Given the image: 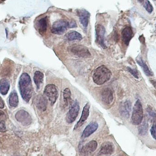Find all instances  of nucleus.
<instances>
[{"mask_svg": "<svg viewBox=\"0 0 156 156\" xmlns=\"http://www.w3.org/2000/svg\"><path fill=\"white\" fill-rule=\"evenodd\" d=\"M10 88V83L5 78L0 80V93L2 95H5L8 93Z\"/></svg>", "mask_w": 156, "mask_h": 156, "instance_id": "obj_20", "label": "nucleus"}, {"mask_svg": "<svg viewBox=\"0 0 156 156\" xmlns=\"http://www.w3.org/2000/svg\"><path fill=\"white\" fill-rule=\"evenodd\" d=\"M44 75L43 73L39 71H37L35 72L34 75V80L38 89L40 88L41 84L44 81Z\"/></svg>", "mask_w": 156, "mask_h": 156, "instance_id": "obj_22", "label": "nucleus"}, {"mask_svg": "<svg viewBox=\"0 0 156 156\" xmlns=\"http://www.w3.org/2000/svg\"><path fill=\"white\" fill-rule=\"evenodd\" d=\"M77 24L75 21L70 22L65 20H59L56 21L52 25L51 32L55 34L62 35L68 28H75Z\"/></svg>", "mask_w": 156, "mask_h": 156, "instance_id": "obj_3", "label": "nucleus"}, {"mask_svg": "<svg viewBox=\"0 0 156 156\" xmlns=\"http://www.w3.org/2000/svg\"><path fill=\"white\" fill-rule=\"evenodd\" d=\"M6 119V115L2 111L0 110V120L1 121H4Z\"/></svg>", "mask_w": 156, "mask_h": 156, "instance_id": "obj_32", "label": "nucleus"}, {"mask_svg": "<svg viewBox=\"0 0 156 156\" xmlns=\"http://www.w3.org/2000/svg\"><path fill=\"white\" fill-rule=\"evenodd\" d=\"M16 120L23 126H28L32 122V117L27 112L24 110L18 111L15 115Z\"/></svg>", "mask_w": 156, "mask_h": 156, "instance_id": "obj_9", "label": "nucleus"}, {"mask_svg": "<svg viewBox=\"0 0 156 156\" xmlns=\"http://www.w3.org/2000/svg\"><path fill=\"white\" fill-rule=\"evenodd\" d=\"M48 102L45 96L42 95L37 96L36 99V105L41 111L44 112L47 107Z\"/></svg>", "mask_w": 156, "mask_h": 156, "instance_id": "obj_18", "label": "nucleus"}, {"mask_svg": "<svg viewBox=\"0 0 156 156\" xmlns=\"http://www.w3.org/2000/svg\"><path fill=\"white\" fill-rule=\"evenodd\" d=\"M154 1H156V0H154Z\"/></svg>", "mask_w": 156, "mask_h": 156, "instance_id": "obj_35", "label": "nucleus"}, {"mask_svg": "<svg viewBox=\"0 0 156 156\" xmlns=\"http://www.w3.org/2000/svg\"><path fill=\"white\" fill-rule=\"evenodd\" d=\"M136 62H137V64L143 69L144 72L146 76H153V73L151 72V70L149 69L148 66L144 62L142 58H140L136 59Z\"/></svg>", "mask_w": 156, "mask_h": 156, "instance_id": "obj_23", "label": "nucleus"}, {"mask_svg": "<svg viewBox=\"0 0 156 156\" xmlns=\"http://www.w3.org/2000/svg\"><path fill=\"white\" fill-rule=\"evenodd\" d=\"M70 51L75 55L80 58H88L91 54L87 48L81 45H74L70 47Z\"/></svg>", "mask_w": 156, "mask_h": 156, "instance_id": "obj_7", "label": "nucleus"}, {"mask_svg": "<svg viewBox=\"0 0 156 156\" xmlns=\"http://www.w3.org/2000/svg\"><path fill=\"white\" fill-rule=\"evenodd\" d=\"M144 118V110L143 105L140 100H137L133 108L132 115V122L134 125H140Z\"/></svg>", "mask_w": 156, "mask_h": 156, "instance_id": "obj_4", "label": "nucleus"}, {"mask_svg": "<svg viewBox=\"0 0 156 156\" xmlns=\"http://www.w3.org/2000/svg\"><path fill=\"white\" fill-rule=\"evenodd\" d=\"M151 135L156 141V122L154 123L150 129Z\"/></svg>", "mask_w": 156, "mask_h": 156, "instance_id": "obj_28", "label": "nucleus"}, {"mask_svg": "<svg viewBox=\"0 0 156 156\" xmlns=\"http://www.w3.org/2000/svg\"><path fill=\"white\" fill-rule=\"evenodd\" d=\"M132 104L129 101L123 102L120 105V112L121 114L125 118H128L130 116Z\"/></svg>", "mask_w": 156, "mask_h": 156, "instance_id": "obj_17", "label": "nucleus"}, {"mask_svg": "<svg viewBox=\"0 0 156 156\" xmlns=\"http://www.w3.org/2000/svg\"><path fill=\"white\" fill-rule=\"evenodd\" d=\"M45 96L49 100L51 105L55 104L58 96L57 87L53 84H48L44 90Z\"/></svg>", "mask_w": 156, "mask_h": 156, "instance_id": "obj_5", "label": "nucleus"}, {"mask_svg": "<svg viewBox=\"0 0 156 156\" xmlns=\"http://www.w3.org/2000/svg\"><path fill=\"white\" fill-rule=\"evenodd\" d=\"M48 20L47 17H43L38 21L37 28L39 34L44 35L45 34L47 29Z\"/></svg>", "mask_w": 156, "mask_h": 156, "instance_id": "obj_19", "label": "nucleus"}, {"mask_svg": "<svg viewBox=\"0 0 156 156\" xmlns=\"http://www.w3.org/2000/svg\"><path fill=\"white\" fill-rule=\"evenodd\" d=\"M19 90L23 99L28 102L33 94V85L30 76L23 73L20 77L19 81Z\"/></svg>", "mask_w": 156, "mask_h": 156, "instance_id": "obj_1", "label": "nucleus"}, {"mask_svg": "<svg viewBox=\"0 0 156 156\" xmlns=\"http://www.w3.org/2000/svg\"><path fill=\"white\" fill-rule=\"evenodd\" d=\"M2 1H5V0H2Z\"/></svg>", "mask_w": 156, "mask_h": 156, "instance_id": "obj_34", "label": "nucleus"}, {"mask_svg": "<svg viewBox=\"0 0 156 156\" xmlns=\"http://www.w3.org/2000/svg\"><path fill=\"white\" fill-rule=\"evenodd\" d=\"M98 128V124L95 122L90 123L83 130L82 134V138H87L94 133Z\"/></svg>", "mask_w": 156, "mask_h": 156, "instance_id": "obj_15", "label": "nucleus"}, {"mask_svg": "<svg viewBox=\"0 0 156 156\" xmlns=\"http://www.w3.org/2000/svg\"><path fill=\"white\" fill-rule=\"evenodd\" d=\"M6 130V126L4 121L0 120V132H4Z\"/></svg>", "mask_w": 156, "mask_h": 156, "instance_id": "obj_30", "label": "nucleus"}, {"mask_svg": "<svg viewBox=\"0 0 156 156\" xmlns=\"http://www.w3.org/2000/svg\"><path fill=\"white\" fill-rule=\"evenodd\" d=\"M90 104L89 103H87L83 107L80 120L78 121V122L75 126V128H74L75 130H76L81 126L84 124V122L88 119L89 115H90Z\"/></svg>", "mask_w": 156, "mask_h": 156, "instance_id": "obj_11", "label": "nucleus"}, {"mask_svg": "<svg viewBox=\"0 0 156 156\" xmlns=\"http://www.w3.org/2000/svg\"><path fill=\"white\" fill-rule=\"evenodd\" d=\"M101 96L102 101L106 104H111L113 101V93L110 88L103 89L101 92Z\"/></svg>", "mask_w": 156, "mask_h": 156, "instance_id": "obj_12", "label": "nucleus"}, {"mask_svg": "<svg viewBox=\"0 0 156 156\" xmlns=\"http://www.w3.org/2000/svg\"><path fill=\"white\" fill-rule=\"evenodd\" d=\"M133 36V31L130 27H126L122 33V40L126 45L128 46Z\"/></svg>", "mask_w": 156, "mask_h": 156, "instance_id": "obj_16", "label": "nucleus"}, {"mask_svg": "<svg viewBox=\"0 0 156 156\" xmlns=\"http://www.w3.org/2000/svg\"><path fill=\"white\" fill-rule=\"evenodd\" d=\"M78 16L79 17V20L81 24L84 28H87L89 24V19L90 17V13L89 12L84 10L81 9L77 11Z\"/></svg>", "mask_w": 156, "mask_h": 156, "instance_id": "obj_10", "label": "nucleus"}, {"mask_svg": "<svg viewBox=\"0 0 156 156\" xmlns=\"http://www.w3.org/2000/svg\"><path fill=\"white\" fill-rule=\"evenodd\" d=\"M71 92L69 88H66L63 92V99L66 106H68L71 100Z\"/></svg>", "mask_w": 156, "mask_h": 156, "instance_id": "obj_25", "label": "nucleus"}, {"mask_svg": "<svg viewBox=\"0 0 156 156\" xmlns=\"http://www.w3.org/2000/svg\"><path fill=\"white\" fill-rule=\"evenodd\" d=\"M115 150L114 146L112 143L106 142L102 144L98 155H110L113 153Z\"/></svg>", "mask_w": 156, "mask_h": 156, "instance_id": "obj_14", "label": "nucleus"}, {"mask_svg": "<svg viewBox=\"0 0 156 156\" xmlns=\"http://www.w3.org/2000/svg\"><path fill=\"white\" fill-rule=\"evenodd\" d=\"M147 111L148 115L150 117L153 118H156V111L154 108H153V107H151L150 106H148L147 107Z\"/></svg>", "mask_w": 156, "mask_h": 156, "instance_id": "obj_27", "label": "nucleus"}, {"mask_svg": "<svg viewBox=\"0 0 156 156\" xmlns=\"http://www.w3.org/2000/svg\"><path fill=\"white\" fill-rule=\"evenodd\" d=\"M4 107V102L2 98L0 97V108H3Z\"/></svg>", "mask_w": 156, "mask_h": 156, "instance_id": "obj_33", "label": "nucleus"}, {"mask_svg": "<svg viewBox=\"0 0 156 156\" xmlns=\"http://www.w3.org/2000/svg\"><path fill=\"white\" fill-rule=\"evenodd\" d=\"M147 125L146 123H144V124L140 127V132L142 133H143L144 132L145 133V132H147Z\"/></svg>", "mask_w": 156, "mask_h": 156, "instance_id": "obj_31", "label": "nucleus"}, {"mask_svg": "<svg viewBox=\"0 0 156 156\" xmlns=\"http://www.w3.org/2000/svg\"><path fill=\"white\" fill-rule=\"evenodd\" d=\"M127 70L133 75L135 78L136 79H138L139 76H138V73L137 72V70H136L135 69H133L131 68L130 67H127Z\"/></svg>", "mask_w": 156, "mask_h": 156, "instance_id": "obj_29", "label": "nucleus"}, {"mask_svg": "<svg viewBox=\"0 0 156 156\" xmlns=\"http://www.w3.org/2000/svg\"><path fill=\"white\" fill-rule=\"evenodd\" d=\"M112 72L106 66H101L94 70L93 75L94 82L98 85H102L111 79Z\"/></svg>", "mask_w": 156, "mask_h": 156, "instance_id": "obj_2", "label": "nucleus"}, {"mask_svg": "<svg viewBox=\"0 0 156 156\" xmlns=\"http://www.w3.org/2000/svg\"><path fill=\"white\" fill-rule=\"evenodd\" d=\"M138 1L144 5V7L148 12L150 13H152L154 9L152 4L148 0H138Z\"/></svg>", "mask_w": 156, "mask_h": 156, "instance_id": "obj_26", "label": "nucleus"}, {"mask_svg": "<svg viewBox=\"0 0 156 156\" xmlns=\"http://www.w3.org/2000/svg\"><path fill=\"white\" fill-rule=\"evenodd\" d=\"M66 37L69 41H80L82 39V36L81 34L75 31H71L68 33L66 35Z\"/></svg>", "mask_w": 156, "mask_h": 156, "instance_id": "obj_21", "label": "nucleus"}, {"mask_svg": "<svg viewBox=\"0 0 156 156\" xmlns=\"http://www.w3.org/2000/svg\"><path fill=\"white\" fill-rule=\"evenodd\" d=\"M80 110V105L77 101H74L69 107V111L67 114L66 121L68 123H72L76 119Z\"/></svg>", "mask_w": 156, "mask_h": 156, "instance_id": "obj_6", "label": "nucleus"}, {"mask_svg": "<svg viewBox=\"0 0 156 156\" xmlns=\"http://www.w3.org/2000/svg\"><path fill=\"white\" fill-rule=\"evenodd\" d=\"M9 105L12 107H16L18 104V97L16 92H12L9 96Z\"/></svg>", "mask_w": 156, "mask_h": 156, "instance_id": "obj_24", "label": "nucleus"}, {"mask_svg": "<svg viewBox=\"0 0 156 156\" xmlns=\"http://www.w3.org/2000/svg\"><path fill=\"white\" fill-rule=\"evenodd\" d=\"M98 144L95 141H91L83 146L81 149V153L84 155H89L96 150Z\"/></svg>", "mask_w": 156, "mask_h": 156, "instance_id": "obj_13", "label": "nucleus"}, {"mask_svg": "<svg viewBox=\"0 0 156 156\" xmlns=\"http://www.w3.org/2000/svg\"><path fill=\"white\" fill-rule=\"evenodd\" d=\"M95 33H96V42L103 49L107 48L105 41V29L104 27L101 24H97L95 26Z\"/></svg>", "mask_w": 156, "mask_h": 156, "instance_id": "obj_8", "label": "nucleus"}]
</instances>
